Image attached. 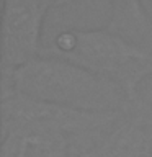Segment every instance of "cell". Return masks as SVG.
I'll return each mask as SVG.
<instances>
[{
  "mask_svg": "<svg viewBox=\"0 0 152 157\" xmlns=\"http://www.w3.org/2000/svg\"><path fill=\"white\" fill-rule=\"evenodd\" d=\"M0 97V157H77L126 111H80L17 92H2Z\"/></svg>",
  "mask_w": 152,
  "mask_h": 157,
  "instance_id": "cell-1",
  "label": "cell"
},
{
  "mask_svg": "<svg viewBox=\"0 0 152 157\" xmlns=\"http://www.w3.org/2000/svg\"><path fill=\"white\" fill-rule=\"evenodd\" d=\"M72 0H3L0 72H10L41 56L48 13Z\"/></svg>",
  "mask_w": 152,
  "mask_h": 157,
  "instance_id": "cell-4",
  "label": "cell"
},
{
  "mask_svg": "<svg viewBox=\"0 0 152 157\" xmlns=\"http://www.w3.org/2000/svg\"><path fill=\"white\" fill-rule=\"evenodd\" d=\"M0 74L2 92H17L64 108L108 113L124 111L134 105L113 83L61 57L41 54L13 71Z\"/></svg>",
  "mask_w": 152,
  "mask_h": 157,
  "instance_id": "cell-2",
  "label": "cell"
},
{
  "mask_svg": "<svg viewBox=\"0 0 152 157\" xmlns=\"http://www.w3.org/2000/svg\"><path fill=\"white\" fill-rule=\"evenodd\" d=\"M41 54L80 66L118 87L132 103L141 101L139 85L152 77V51L132 44L106 28L59 31Z\"/></svg>",
  "mask_w": 152,
  "mask_h": 157,
  "instance_id": "cell-3",
  "label": "cell"
},
{
  "mask_svg": "<svg viewBox=\"0 0 152 157\" xmlns=\"http://www.w3.org/2000/svg\"><path fill=\"white\" fill-rule=\"evenodd\" d=\"M77 157H152V105L141 100Z\"/></svg>",
  "mask_w": 152,
  "mask_h": 157,
  "instance_id": "cell-5",
  "label": "cell"
},
{
  "mask_svg": "<svg viewBox=\"0 0 152 157\" xmlns=\"http://www.w3.org/2000/svg\"><path fill=\"white\" fill-rule=\"evenodd\" d=\"M108 31L152 51V18L144 0H110Z\"/></svg>",
  "mask_w": 152,
  "mask_h": 157,
  "instance_id": "cell-6",
  "label": "cell"
}]
</instances>
